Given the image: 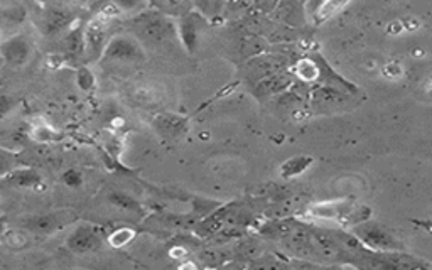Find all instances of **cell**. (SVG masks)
Masks as SVG:
<instances>
[{"label":"cell","mask_w":432,"mask_h":270,"mask_svg":"<svg viewBox=\"0 0 432 270\" xmlns=\"http://www.w3.org/2000/svg\"><path fill=\"white\" fill-rule=\"evenodd\" d=\"M353 235L358 242L373 251H395L402 250V243L379 223H361L353 225Z\"/></svg>","instance_id":"1"},{"label":"cell","mask_w":432,"mask_h":270,"mask_svg":"<svg viewBox=\"0 0 432 270\" xmlns=\"http://www.w3.org/2000/svg\"><path fill=\"white\" fill-rule=\"evenodd\" d=\"M73 221H76V213L73 210H58L51 213L36 214L29 217L23 221L25 230L39 235H51L54 232H60L64 226H70Z\"/></svg>","instance_id":"2"},{"label":"cell","mask_w":432,"mask_h":270,"mask_svg":"<svg viewBox=\"0 0 432 270\" xmlns=\"http://www.w3.org/2000/svg\"><path fill=\"white\" fill-rule=\"evenodd\" d=\"M105 61H120V63H137L144 60V51L139 42L129 36L114 38L103 49Z\"/></svg>","instance_id":"3"},{"label":"cell","mask_w":432,"mask_h":270,"mask_svg":"<svg viewBox=\"0 0 432 270\" xmlns=\"http://www.w3.org/2000/svg\"><path fill=\"white\" fill-rule=\"evenodd\" d=\"M32 56V42L23 34H16L0 42V58L14 68L25 66Z\"/></svg>","instance_id":"4"},{"label":"cell","mask_w":432,"mask_h":270,"mask_svg":"<svg viewBox=\"0 0 432 270\" xmlns=\"http://www.w3.org/2000/svg\"><path fill=\"white\" fill-rule=\"evenodd\" d=\"M42 177L38 171L31 167H14L7 174L0 176V191H14V189H36L42 191Z\"/></svg>","instance_id":"5"},{"label":"cell","mask_w":432,"mask_h":270,"mask_svg":"<svg viewBox=\"0 0 432 270\" xmlns=\"http://www.w3.org/2000/svg\"><path fill=\"white\" fill-rule=\"evenodd\" d=\"M66 245L75 254H88L101 245L100 232L92 225H79L70 233Z\"/></svg>","instance_id":"6"},{"label":"cell","mask_w":432,"mask_h":270,"mask_svg":"<svg viewBox=\"0 0 432 270\" xmlns=\"http://www.w3.org/2000/svg\"><path fill=\"white\" fill-rule=\"evenodd\" d=\"M206 23L198 12H188L179 21V38L183 41L188 53H196L201 42V34L205 31Z\"/></svg>","instance_id":"7"},{"label":"cell","mask_w":432,"mask_h":270,"mask_svg":"<svg viewBox=\"0 0 432 270\" xmlns=\"http://www.w3.org/2000/svg\"><path fill=\"white\" fill-rule=\"evenodd\" d=\"M140 38L151 42H162L174 34V24L169 23L164 16H144L137 23Z\"/></svg>","instance_id":"8"},{"label":"cell","mask_w":432,"mask_h":270,"mask_svg":"<svg viewBox=\"0 0 432 270\" xmlns=\"http://www.w3.org/2000/svg\"><path fill=\"white\" fill-rule=\"evenodd\" d=\"M107 17L101 14L100 17L88 24L85 34H83V46L86 47L90 54H101L105 49V25H107Z\"/></svg>","instance_id":"9"},{"label":"cell","mask_w":432,"mask_h":270,"mask_svg":"<svg viewBox=\"0 0 432 270\" xmlns=\"http://www.w3.org/2000/svg\"><path fill=\"white\" fill-rule=\"evenodd\" d=\"M309 213L321 220H343L350 213V204L341 201L316 203L309 208Z\"/></svg>","instance_id":"10"},{"label":"cell","mask_w":432,"mask_h":270,"mask_svg":"<svg viewBox=\"0 0 432 270\" xmlns=\"http://www.w3.org/2000/svg\"><path fill=\"white\" fill-rule=\"evenodd\" d=\"M151 5L159 10L162 16L183 17L191 12V0H151Z\"/></svg>","instance_id":"11"},{"label":"cell","mask_w":432,"mask_h":270,"mask_svg":"<svg viewBox=\"0 0 432 270\" xmlns=\"http://www.w3.org/2000/svg\"><path fill=\"white\" fill-rule=\"evenodd\" d=\"M311 156H294L285 160L281 167H279V176L284 177V180H290V177L301 176L303 173H306L307 167L312 164Z\"/></svg>","instance_id":"12"},{"label":"cell","mask_w":432,"mask_h":270,"mask_svg":"<svg viewBox=\"0 0 432 270\" xmlns=\"http://www.w3.org/2000/svg\"><path fill=\"white\" fill-rule=\"evenodd\" d=\"M155 125H157L159 132L166 137H177L184 130V120L174 115H162L159 116Z\"/></svg>","instance_id":"13"},{"label":"cell","mask_w":432,"mask_h":270,"mask_svg":"<svg viewBox=\"0 0 432 270\" xmlns=\"http://www.w3.org/2000/svg\"><path fill=\"white\" fill-rule=\"evenodd\" d=\"M350 2L351 0H322L318 12H316V23L321 24L325 21H329L338 12H341Z\"/></svg>","instance_id":"14"},{"label":"cell","mask_w":432,"mask_h":270,"mask_svg":"<svg viewBox=\"0 0 432 270\" xmlns=\"http://www.w3.org/2000/svg\"><path fill=\"white\" fill-rule=\"evenodd\" d=\"M68 24H70V16L66 12H63V10H51V12L46 14L45 31L48 34H58Z\"/></svg>","instance_id":"15"},{"label":"cell","mask_w":432,"mask_h":270,"mask_svg":"<svg viewBox=\"0 0 432 270\" xmlns=\"http://www.w3.org/2000/svg\"><path fill=\"white\" fill-rule=\"evenodd\" d=\"M108 201H110L114 206L120 208L123 211H137V213H142V208L140 204L132 198V196L125 195V193L120 191H112L108 195Z\"/></svg>","instance_id":"16"},{"label":"cell","mask_w":432,"mask_h":270,"mask_svg":"<svg viewBox=\"0 0 432 270\" xmlns=\"http://www.w3.org/2000/svg\"><path fill=\"white\" fill-rule=\"evenodd\" d=\"M296 75L297 78L303 79V82H316V79L319 78V68L314 61L309 60V58H304V60L297 61Z\"/></svg>","instance_id":"17"},{"label":"cell","mask_w":432,"mask_h":270,"mask_svg":"<svg viewBox=\"0 0 432 270\" xmlns=\"http://www.w3.org/2000/svg\"><path fill=\"white\" fill-rule=\"evenodd\" d=\"M289 78H284V76H272V78L265 79V82L260 83L259 90L260 97H265V95H272V93H279L289 86Z\"/></svg>","instance_id":"18"},{"label":"cell","mask_w":432,"mask_h":270,"mask_svg":"<svg viewBox=\"0 0 432 270\" xmlns=\"http://www.w3.org/2000/svg\"><path fill=\"white\" fill-rule=\"evenodd\" d=\"M136 238V230L132 228H118L108 236V243H110L114 248H122L125 245H129L132 240Z\"/></svg>","instance_id":"19"},{"label":"cell","mask_w":432,"mask_h":270,"mask_svg":"<svg viewBox=\"0 0 432 270\" xmlns=\"http://www.w3.org/2000/svg\"><path fill=\"white\" fill-rule=\"evenodd\" d=\"M120 12H137L145 5V0H114Z\"/></svg>","instance_id":"20"},{"label":"cell","mask_w":432,"mask_h":270,"mask_svg":"<svg viewBox=\"0 0 432 270\" xmlns=\"http://www.w3.org/2000/svg\"><path fill=\"white\" fill-rule=\"evenodd\" d=\"M63 182L68 188H79V186L83 184L81 173H78L76 169H68L66 173L63 174Z\"/></svg>","instance_id":"21"},{"label":"cell","mask_w":432,"mask_h":270,"mask_svg":"<svg viewBox=\"0 0 432 270\" xmlns=\"http://www.w3.org/2000/svg\"><path fill=\"white\" fill-rule=\"evenodd\" d=\"M382 75L387 79H401L404 76V69L397 63H388L382 68Z\"/></svg>","instance_id":"22"},{"label":"cell","mask_w":432,"mask_h":270,"mask_svg":"<svg viewBox=\"0 0 432 270\" xmlns=\"http://www.w3.org/2000/svg\"><path fill=\"white\" fill-rule=\"evenodd\" d=\"M93 82H95V78H93L92 71H88L86 68H81L78 71V85L81 90H92L93 88Z\"/></svg>","instance_id":"23"},{"label":"cell","mask_w":432,"mask_h":270,"mask_svg":"<svg viewBox=\"0 0 432 270\" xmlns=\"http://www.w3.org/2000/svg\"><path fill=\"white\" fill-rule=\"evenodd\" d=\"M14 103H16V101H14V98L10 97V95L0 93V119L5 116L7 113L12 110Z\"/></svg>","instance_id":"24"},{"label":"cell","mask_w":432,"mask_h":270,"mask_svg":"<svg viewBox=\"0 0 432 270\" xmlns=\"http://www.w3.org/2000/svg\"><path fill=\"white\" fill-rule=\"evenodd\" d=\"M14 158L10 154H5V152H0V176L7 174L9 171L14 169L12 166Z\"/></svg>","instance_id":"25"},{"label":"cell","mask_w":432,"mask_h":270,"mask_svg":"<svg viewBox=\"0 0 432 270\" xmlns=\"http://www.w3.org/2000/svg\"><path fill=\"white\" fill-rule=\"evenodd\" d=\"M34 135H36V138H38V140H42V142L51 140V138H53V132H51V129H48L46 125L38 127V129L34 130Z\"/></svg>","instance_id":"26"},{"label":"cell","mask_w":432,"mask_h":270,"mask_svg":"<svg viewBox=\"0 0 432 270\" xmlns=\"http://www.w3.org/2000/svg\"><path fill=\"white\" fill-rule=\"evenodd\" d=\"M250 3H252V0H228V9L235 10V12H240V10L246 9Z\"/></svg>","instance_id":"27"},{"label":"cell","mask_w":432,"mask_h":270,"mask_svg":"<svg viewBox=\"0 0 432 270\" xmlns=\"http://www.w3.org/2000/svg\"><path fill=\"white\" fill-rule=\"evenodd\" d=\"M275 0H255V5L259 7L260 10H264V12H267V10H270L272 7H274Z\"/></svg>","instance_id":"28"},{"label":"cell","mask_w":432,"mask_h":270,"mask_svg":"<svg viewBox=\"0 0 432 270\" xmlns=\"http://www.w3.org/2000/svg\"><path fill=\"white\" fill-rule=\"evenodd\" d=\"M388 32L390 34H401V32H404V25H402V23H398V21H394L392 24H388Z\"/></svg>","instance_id":"29"},{"label":"cell","mask_w":432,"mask_h":270,"mask_svg":"<svg viewBox=\"0 0 432 270\" xmlns=\"http://www.w3.org/2000/svg\"><path fill=\"white\" fill-rule=\"evenodd\" d=\"M402 25H404V31H416L420 25V23H417V21L414 19H407L405 23H402Z\"/></svg>","instance_id":"30"},{"label":"cell","mask_w":432,"mask_h":270,"mask_svg":"<svg viewBox=\"0 0 432 270\" xmlns=\"http://www.w3.org/2000/svg\"><path fill=\"white\" fill-rule=\"evenodd\" d=\"M7 232V220L3 217H0V242H2V236Z\"/></svg>","instance_id":"31"},{"label":"cell","mask_w":432,"mask_h":270,"mask_svg":"<svg viewBox=\"0 0 432 270\" xmlns=\"http://www.w3.org/2000/svg\"><path fill=\"white\" fill-rule=\"evenodd\" d=\"M414 56H416V58H424V56H426V54H424L422 49H414Z\"/></svg>","instance_id":"32"},{"label":"cell","mask_w":432,"mask_h":270,"mask_svg":"<svg viewBox=\"0 0 432 270\" xmlns=\"http://www.w3.org/2000/svg\"><path fill=\"white\" fill-rule=\"evenodd\" d=\"M39 2H45V0H39Z\"/></svg>","instance_id":"33"}]
</instances>
